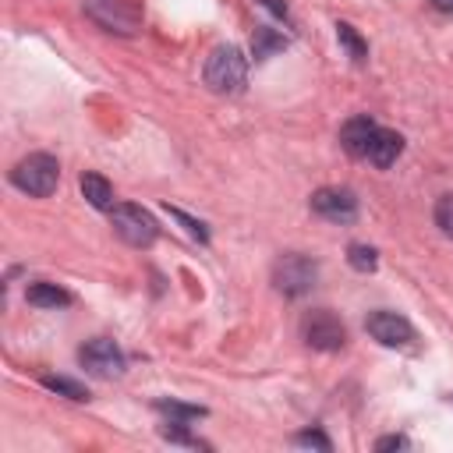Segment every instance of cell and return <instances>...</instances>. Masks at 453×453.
<instances>
[{"instance_id": "cell-6", "label": "cell", "mask_w": 453, "mask_h": 453, "mask_svg": "<svg viewBox=\"0 0 453 453\" xmlns=\"http://www.w3.org/2000/svg\"><path fill=\"white\" fill-rule=\"evenodd\" d=\"M81 7L99 28L113 35H138L142 28V14L127 0H81Z\"/></svg>"}, {"instance_id": "cell-12", "label": "cell", "mask_w": 453, "mask_h": 453, "mask_svg": "<svg viewBox=\"0 0 453 453\" xmlns=\"http://www.w3.org/2000/svg\"><path fill=\"white\" fill-rule=\"evenodd\" d=\"M78 188H81L85 202H88L92 209H99V212H110V209L117 205V202H113V184H110L103 173H81Z\"/></svg>"}, {"instance_id": "cell-8", "label": "cell", "mask_w": 453, "mask_h": 453, "mask_svg": "<svg viewBox=\"0 0 453 453\" xmlns=\"http://www.w3.org/2000/svg\"><path fill=\"white\" fill-rule=\"evenodd\" d=\"M365 333H368L375 343H382V347H411V343H414V326H411L400 311H386V308L368 311Z\"/></svg>"}, {"instance_id": "cell-10", "label": "cell", "mask_w": 453, "mask_h": 453, "mask_svg": "<svg viewBox=\"0 0 453 453\" xmlns=\"http://www.w3.org/2000/svg\"><path fill=\"white\" fill-rule=\"evenodd\" d=\"M375 131H379V124H375L368 113L350 117V120L340 127V145H343V152H347V156H354V159H365Z\"/></svg>"}, {"instance_id": "cell-4", "label": "cell", "mask_w": 453, "mask_h": 453, "mask_svg": "<svg viewBox=\"0 0 453 453\" xmlns=\"http://www.w3.org/2000/svg\"><path fill=\"white\" fill-rule=\"evenodd\" d=\"M301 340H304L311 350L333 354V350H343V347H347V326H343L340 315H333L329 308H311V311H304V319H301Z\"/></svg>"}, {"instance_id": "cell-14", "label": "cell", "mask_w": 453, "mask_h": 453, "mask_svg": "<svg viewBox=\"0 0 453 453\" xmlns=\"http://www.w3.org/2000/svg\"><path fill=\"white\" fill-rule=\"evenodd\" d=\"M336 39H340V46L347 50V57H350L354 64H365V60H368V42L361 39V32H357L354 25L336 21Z\"/></svg>"}, {"instance_id": "cell-22", "label": "cell", "mask_w": 453, "mask_h": 453, "mask_svg": "<svg viewBox=\"0 0 453 453\" xmlns=\"http://www.w3.org/2000/svg\"><path fill=\"white\" fill-rule=\"evenodd\" d=\"M375 449H379V453H389V449H411V439H407V435H382V439L375 442Z\"/></svg>"}, {"instance_id": "cell-17", "label": "cell", "mask_w": 453, "mask_h": 453, "mask_svg": "<svg viewBox=\"0 0 453 453\" xmlns=\"http://www.w3.org/2000/svg\"><path fill=\"white\" fill-rule=\"evenodd\" d=\"M42 386H46L50 393H60V396L74 400V403H85V400H88V389H85L81 382L67 379V375H42Z\"/></svg>"}, {"instance_id": "cell-24", "label": "cell", "mask_w": 453, "mask_h": 453, "mask_svg": "<svg viewBox=\"0 0 453 453\" xmlns=\"http://www.w3.org/2000/svg\"><path fill=\"white\" fill-rule=\"evenodd\" d=\"M432 7L442 11V14H453V0H432Z\"/></svg>"}, {"instance_id": "cell-19", "label": "cell", "mask_w": 453, "mask_h": 453, "mask_svg": "<svg viewBox=\"0 0 453 453\" xmlns=\"http://www.w3.org/2000/svg\"><path fill=\"white\" fill-rule=\"evenodd\" d=\"M435 226L442 230V237H449L453 241V191H446V195H439L435 198Z\"/></svg>"}, {"instance_id": "cell-21", "label": "cell", "mask_w": 453, "mask_h": 453, "mask_svg": "<svg viewBox=\"0 0 453 453\" xmlns=\"http://www.w3.org/2000/svg\"><path fill=\"white\" fill-rule=\"evenodd\" d=\"M166 209H170V216H173L177 223H184V230H188L195 241H202V244L209 241V230H205V223H202V219H191L188 212H180V209H173V205H166Z\"/></svg>"}, {"instance_id": "cell-1", "label": "cell", "mask_w": 453, "mask_h": 453, "mask_svg": "<svg viewBox=\"0 0 453 453\" xmlns=\"http://www.w3.org/2000/svg\"><path fill=\"white\" fill-rule=\"evenodd\" d=\"M202 78L209 85V92L216 96H237L248 81V60L237 46H216L209 57H205V67H202Z\"/></svg>"}, {"instance_id": "cell-20", "label": "cell", "mask_w": 453, "mask_h": 453, "mask_svg": "<svg viewBox=\"0 0 453 453\" xmlns=\"http://www.w3.org/2000/svg\"><path fill=\"white\" fill-rule=\"evenodd\" d=\"M294 446H308V449H322V453H329V449H333L329 435H326V432H319V428L297 432V435H294Z\"/></svg>"}, {"instance_id": "cell-5", "label": "cell", "mask_w": 453, "mask_h": 453, "mask_svg": "<svg viewBox=\"0 0 453 453\" xmlns=\"http://www.w3.org/2000/svg\"><path fill=\"white\" fill-rule=\"evenodd\" d=\"M315 280H319V262L308 255L290 251V255L276 258V265H273V287L283 297H304L315 287Z\"/></svg>"}, {"instance_id": "cell-13", "label": "cell", "mask_w": 453, "mask_h": 453, "mask_svg": "<svg viewBox=\"0 0 453 453\" xmlns=\"http://www.w3.org/2000/svg\"><path fill=\"white\" fill-rule=\"evenodd\" d=\"M25 301L35 304V308H67V304H71V294H67L64 287H57V283L39 280V283H28Z\"/></svg>"}, {"instance_id": "cell-15", "label": "cell", "mask_w": 453, "mask_h": 453, "mask_svg": "<svg viewBox=\"0 0 453 453\" xmlns=\"http://www.w3.org/2000/svg\"><path fill=\"white\" fill-rule=\"evenodd\" d=\"M283 46H287V39H283L280 32L265 28V25H258L255 35H251V53H255V60H269V57L280 53Z\"/></svg>"}, {"instance_id": "cell-3", "label": "cell", "mask_w": 453, "mask_h": 453, "mask_svg": "<svg viewBox=\"0 0 453 453\" xmlns=\"http://www.w3.org/2000/svg\"><path fill=\"white\" fill-rule=\"evenodd\" d=\"M110 226H113V234H117L124 244H131V248H149V244L159 237L156 216H152L149 209L134 205V202L113 205V209H110Z\"/></svg>"}, {"instance_id": "cell-9", "label": "cell", "mask_w": 453, "mask_h": 453, "mask_svg": "<svg viewBox=\"0 0 453 453\" xmlns=\"http://www.w3.org/2000/svg\"><path fill=\"white\" fill-rule=\"evenodd\" d=\"M308 205H311L315 216H322L329 223H340V226L357 219V195L350 188H319Z\"/></svg>"}, {"instance_id": "cell-18", "label": "cell", "mask_w": 453, "mask_h": 453, "mask_svg": "<svg viewBox=\"0 0 453 453\" xmlns=\"http://www.w3.org/2000/svg\"><path fill=\"white\" fill-rule=\"evenodd\" d=\"M347 262H350V269H357V273H375L379 251H375L372 244H350V248H347Z\"/></svg>"}, {"instance_id": "cell-7", "label": "cell", "mask_w": 453, "mask_h": 453, "mask_svg": "<svg viewBox=\"0 0 453 453\" xmlns=\"http://www.w3.org/2000/svg\"><path fill=\"white\" fill-rule=\"evenodd\" d=\"M78 361L96 379H117V375H124V365H127L124 350L113 340H106V336H96V340L81 343L78 347Z\"/></svg>"}, {"instance_id": "cell-23", "label": "cell", "mask_w": 453, "mask_h": 453, "mask_svg": "<svg viewBox=\"0 0 453 453\" xmlns=\"http://www.w3.org/2000/svg\"><path fill=\"white\" fill-rule=\"evenodd\" d=\"M255 4H262L269 14H276L280 21H290V11H287V0H255Z\"/></svg>"}, {"instance_id": "cell-2", "label": "cell", "mask_w": 453, "mask_h": 453, "mask_svg": "<svg viewBox=\"0 0 453 453\" xmlns=\"http://www.w3.org/2000/svg\"><path fill=\"white\" fill-rule=\"evenodd\" d=\"M60 180V163L50 152H28L21 163L11 170V184L32 198H50Z\"/></svg>"}, {"instance_id": "cell-16", "label": "cell", "mask_w": 453, "mask_h": 453, "mask_svg": "<svg viewBox=\"0 0 453 453\" xmlns=\"http://www.w3.org/2000/svg\"><path fill=\"white\" fill-rule=\"evenodd\" d=\"M159 414H166L170 421H198V418H205V407H198V403H180V400H156L152 403Z\"/></svg>"}, {"instance_id": "cell-11", "label": "cell", "mask_w": 453, "mask_h": 453, "mask_svg": "<svg viewBox=\"0 0 453 453\" xmlns=\"http://www.w3.org/2000/svg\"><path fill=\"white\" fill-rule=\"evenodd\" d=\"M400 152H403V138L396 131H389V127H379L372 134V145H368V156L365 159L372 166H379V170H389L400 159Z\"/></svg>"}]
</instances>
